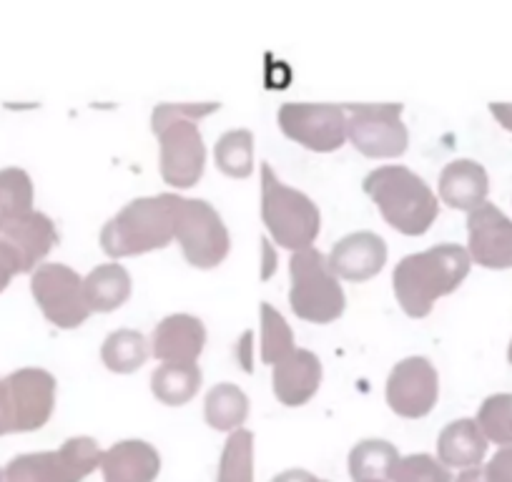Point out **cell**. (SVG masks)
I'll return each instance as SVG.
<instances>
[{
  "label": "cell",
  "instance_id": "obj_1",
  "mask_svg": "<svg viewBox=\"0 0 512 482\" xmlns=\"http://www.w3.org/2000/svg\"><path fill=\"white\" fill-rule=\"evenodd\" d=\"M219 101L159 103L151 113V129L159 136V166L166 184L189 189L204 174L206 146L199 121L219 111Z\"/></svg>",
  "mask_w": 512,
  "mask_h": 482
},
{
  "label": "cell",
  "instance_id": "obj_2",
  "mask_svg": "<svg viewBox=\"0 0 512 482\" xmlns=\"http://www.w3.org/2000/svg\"><path fill=\"white\" fill-rule=\"evenodd\" d=\"M470 259L455 244H437L425 252L407 254L392 272L397 302L410 317H427L432 304L450 294L467 274Z\"/></svg>",
  "mask_w": 512,
  "mask_h": 482
},
{
  "label": "cell",
  "instance_id": "obj_3",
  "mask_svg": "<svg viewBox=\"0 0 512 482\" xmlns=\"http://www.w3.org/2000/svg\"><path fill=\"white\" fill-rule=\"evenodd\" d=\"M364 191L372 196L382 211L384 221L410 236L425 234L440 211L435 191L410 166L384 164L369 171L362 181Z\"/></svg>",
  "mask_w": 512,
  "mask_h": 482
},
{
  "label": "cell",
  "instance_id": "obj_4",
  "mask_svg": "<svg viewBox=\"0 0 512 482\" xmlns=\"http://www.w3.org/2000/svg\"><path fill=\"white\" fill-rule=\"evenodd\" d=\"M174 239L176 194L171 191L128 201L101 229V247L113 259L164 249Z\"/></svg>",
  "mask_w": 512,
  "mask_h": 482
},
{
  "label": "cell",
  "instance_id": "obj_5",
  "mask_svg": "<svg viewBox=\"0 0 512 482\" xmlns=\"http://www.w3.org/2000/svg\"><path fill=\"white\" fill-rule=\"evenodd\" d=\"M262 219L274 241L292 252L312 247L322 229L319 206L304 191L284 184L267 161L262 164Z\"/></svg>",
  "mask_w": 512,
  "mask_h": 482
},
{
  "label": "cell",
  "instance_id": "obj_6",
  "mask_svg": "<svg viewBox=\"0 0 512 482\" xmlns=\"http://www.w3.org/2000/svg\"><path fill=\"white\" fill-rule=\"evenodd\" d=\"M289 277H292L289 304L297 317L327 324L344 312L347 297L337 274L329 267L327 254L314 247L294 252L289 259Z\"/></svg>",
  "mask_w": 512,
  "mask_h": 482
},
{
  "label": "cell",
  "instance_id": "obj_7",
  "mask_svg": "<svg viewBox=\"0 0 512 482\" xmlns=\"http://www.w3.org/2000/svg\"><path fill=\"white\" fill-rule=\"evenodd\" d=\"M101 455L93 437H68L58 450L13 457L3 470V482H81L101 467Z\"/></svg>",
  "mask_w": 512,
  "mask_h": 482
},
{
  "label": "cell",
  "instance_id": "obj_8",
  "mask_svg": "<svg viewBox=\"0 0 512 482\" xmlns=\"http://www.w3.org/2000/svg\"><path fill=\"white\" fill-rule=\"evenodd\" d=\"M176 241L186 262L199 269L219 267L231 247V236L219 211L206 199L176 194Z\"/></svg>",
  "mask_w": 512,
  "mask_h": 482
},
{
  "label": "cell",
  "instance_id": "obj_9",
  "mask_svg": "<svg viewBox=\"0 0 512 482\" xmlns=\"http://www.w3.org/2000/svg\"><path fill=\"white\" fill-rule=\"evenodd\" d=\"M347 113V139L372 159L405 154L410 131L402 121V103H342Z\"/></svg>",
  "mask_w": 512,
  "mask_h": 482
},
{
  "label": "cell",
  "instance_id": "obj_10",
  "mask_svg": "<svg viewBox=\"0 0 512 482\" xmlns=\"http://www.w3.org/2000/svg\"><path fill=\"white\" fill-rule=\"evenodd\" d=\"M31 292L48 322L56 327H81L93 312L83 292V277L68 264L43 262L33 272Z\"/></svg>",
  "mask_w": 512,
  "mask_h": 482
},
{
  "label": "cell",
  "instance_id": "obj_11",
  "mask_svg": "<svg viewBox=\"0 0 512 482\" xmlns=\"http://www.w3.org/2000/svg\"><path fill=\"white\" fill-rule=\"evenodd\" d=\"M279 126L289 139L312 151H337L347 141L342 103H282Z\"/></svg>",
  "mask_w": 512,
  "mask_h": 482
},
{
  "label": "cell",
  "instance_id": "obj_12",
  "mask_svg": "<svg viewBox=\"0 0 512 482\" xmlns=\"http://www.w3.org/2000/svg\"><path fill=\"white\" fill-rule=\"evenodd\" d=\"M440 395L435 365L422 354L400 359L387 377V402L402 417H425Z\"/></svg>",
  "mask_w": 512,
  "mask_h": 482
},
{
  "label": "cell",
  "instance_id": "obj_13",
  "mask_svg": "<svg viewBox=\"0 0 512 482\" xmlns=\"http://www.w3.org/2000/svg\"><path fill=\"white\" fill-rule=\"evenodd\" d=\"M13 407V432L41 430L56 405V377L41 367H23L6 377Z\"/></svg>",
  "mask_w": 512,
  "mask_h": 482
},
{
  "label": "cell",
  "instance_id": "obj_14",
  "mask_svg": "<svg viewBox=\"0 0 512 482\" xmlns=\"http://www.w3.org/2000/svg\"><path fill=\"white\" fill-rule=\"evenodd\" d=\"M387 262V241L374 231H352L342 236L329 252V267L349 282H367L382 272Z\"/></svg>",
  "mask_w": 512,
  "mask_h": 482
},
{
  "label": "cell",
  "instance_id": "obj_15",
  "mask_svg": "<svg viewBox=\"0 0 512 482\" xmlns=\"http://www.w3.org/2000/svg\"><path fill=\"white\" fill-rule=\"evenodd\" d=\"M0 239L21 259V272H36L58 241V229L53 219L43 211L33 209L21 219L0 224Z\"/></svg>",
  "mask_w": 512,
  "mask_h": 482
},
{
  "label": "cell",
  "instance_id": "obj_16",
  "mask_svg": "<svg viewBox=\"0 0 512 482\" xmlns=\"http://www.w3.org/2000/svg\"><path fill=\"white\" fill-rule=\"evenodd\" d=\"M322 385V359L312 349L297 347L272 370L274 395L282 405L299 407L312 400Z\"/></svg>",
  "mask_w": 512,
  "mask_h": 482
},
{
  "label": "cell",
  "instance_id": "obj_17",
  "mask_svg": "<svg viewBox=\"0 0 512 482\" xmlns=\"http://www.w3.org/2000/svg\"><path fill=\"white\" fill-rule=\"evenodd\" d=\"M206 327L199 317L186 312L169 314L156 324L151 334V352L161 362H181L191 365L204 352Z\"/></svg>",
  "mask_w": 512,
  "mask_h": 482
},
{
  "label": "cell",
  "instance_id": "obj_18",
  "mask_svg": "<svg viewBox=\"0 0 512 482\" xmlns=\"http://www.w3.org/2000/svg\"><path fill=\"white\" fill-rule=\"evenodd\" d=\"M106 482H154L161 472V455L146 440H121L101 455Z\"/></svg>",
  "mask_w": 512,
  "mask_h": 482
},
{
  "label": "cell",
  "instance_id": "obj_19",
  "mask_svg": "<svg viewBox=\"0 0 512 482\" xmlns=\"http://www.w3.org/2000/svg\"><path fill=\"white\" fill-rule=\"evenodd\" d=\"M83 292L93 312H111L131 297V274L118 262L98 264L83 277Z\"/></svg>",
  "mask_w": 512,
  "mask_h": 482
},
{
  "label": "cell",
  "instance_id": "obj_20",
  "mask_svg": "<svg viewBox=\"0 0 512 482\" xmlns=\"http://www.w3.org/2000/svg\"><path fill=\"white\" fill-rule=\"evenodd\" d=\"M400 462V452L382 437H367L349 450L352 482H390L392 470Z\"/></svg>",
  "mask_w": 512,
  "mask_h": 482
},
{
  "label": "cell",
  "instance_id": "obj_21",
  "mask_svg": "<svg viewBox=\"0 0 512 482\" xmlns=\"http://www.w3.org/2000/svg\"><path fill=\"white\" fill-rule=\"evenodd\" d=\"M485 171L470 159L450 161L440 174V196L455 209H470L485 196Z\"/></svg>",
  "mask_w": 512,
  "mask_h": 482
},
{
  "label": "cell",
  "instance_id": "obj_22",
  "mask_svg": "<svg viewBox=\"0 0 512 482\" xmlns=\"http://www.w3.org/2000/svg\"><path fill=\"white\" fill-rule=\"evenodd\" d=\"M437 455L440 462L450 467H472L485 455V442L472 420H455L437 437Z\"/></svg>",
  "mask_w": 512,
  "mask_h": 482
},
{
  "label": "cell",
  "instance_id": "obj_23",
  "mask_svg": "<svg viewBox=\"0 0 512 482\" xmlns=\"http://www.w3.org/2000/svg\"><path fill=\"white\" fill-rule=\"evenodd\" d=\"M201 387V370L196 362L181 365V362H161L151 372V392L164 405H186Z\"/></svg>",
  "mask_w": 512,
  "mask_h": 482
},
{
  "label": "cell",
  "instance_id": "obj_24",
  "mask_svg": "<svg viewBox=\"0 0 512 482\" xmlns=\"http://www.w3.org/2000/svg\"><path fill=\"white\" fill-rule=\"evenodd\" d=\"M204 415L214 430L234 432L249 415V397L234 382H219L206 392Z\"/></svg>",
  "mask_w": 512,
  "mask_h": 482
},
{
  "label": "cell",
  "instance_id": "obj_25",
  "mask_svg": "<svg viewBox=\"0 0 512 482\" xmlns=\"http://www.w3.org/2000/svg\"><path fill=\"white\" fill-rule=\"evenodd\" d=\"M149 357V342H146L144 332L131 327L113 329L106 334L101 347L103 365L113 372H134Z\"/></svg>",
  "mask_w": 512,
  "mask_h": 482
},
{
  "label": "cell",
  "instance_id": "obj_26",
  "mask_svg": "<svg viewBox=\"0 0 512 482\" xmlns=\"http://www.w3.org/2000/svg\"><path fill=\"white\" fill-rule=\"evenodd\" d=\"M497 219L500 216L490 206H485V209L475 211L470 216L472 252H475L477 262L482 264H510L507 262V247L502 244L507 236V226H497Z\"/></svg>",
  "mask_w": 512,
  "mask_h": 482
},
{
  "label": "cell",
  "instance_id": "obj_27",
  "mask_svg": "<svg viewBox=\"0 0 512 482\" xmlns=\"http://www.w3.org/2000/svg\"><path fill=\"white\" fill-rule=\"evenodd\" d=\"M216 166L226 176L246 179L254 171V134L249 129H229L214 146Z\"/></svg>",
  "mask_w": 512,
  "mask_h": 482
},
{
  "label": "cell",
  "instance_id": "obj_28",
  "mask_svg": "<svg viewBox=\"0 0 512 482\" xmlns=\"http://www.w3.org/2000/svg\"><path fill=\"white\" fill-rule=\"evenodd\" d=\"M216 482H254V435L244 427L226 437Z\"/></svg>",
  "mask_w": 512,
  "mask_h": 482
},
{
  "label": "cell",
  "instance_id": "obj_29",
  "mask_svg": "<svg viewBox=\"0 0 512 482\" xmlns=\"http://www.w3.org/2000/svg\"><path fill=\"white\" fill-rule=\"evenodd\" d=\"M33 211V181L18 166L0 169V224Z\"/></svg>",
  "mask_w": 512,
  "mask_h": 482
},
{
  "label": "cell",
  "instance_id": "obj_30",
  "mask_svg": "<svg viewBox=\"0 0 512 482\" xmlns=\"http://www.w3.org/2000/svg\"><path fill=\"white\" fill-rule=\"evenodd\" d=\"M294 332L287 324V319L282 317L279 309H274L272 304H262V362L264 365H277L279 359L287 357L289 352H294Z\"/></svg>",
  "mask_w": 512,
  "mask_h": 482
},
{
  "label": "cell",
  "instance_id": "obj_31",
  "mask_svg": "<svg viewBox=\"0 0 512 482\" xmlns=\"http://www.w3.org/2000/svg\"><path fill=\"white\" fill-rule=\"evenodd\" d=\"M390 482H452V475L432 455L415 452V455L400 457V462L392 470Z\"/></svg>",
  "mask_w": 512,
  "mask_h": 482
},
{
  "label": "cell",
  "instance_id": "obj_32",
  "mask_svg": "<svg viewBox=\"0 0 512 482\" xmlns=\"http://www.w3.org/2000/svg\"><path fill=\"white\" fill-rule=\"evenodd\" d=\"M21 272V259L18 254L8 247L6 241L0 239V292L11 284V279Z\"/></svg>",
  "mask_w": 512,
  "mask_h": 482
},
{
  "label": "cell",
  "instance_id": "obj_33",
  "mask_svg": "<svg viewBox=\"0 0 512 482\" xmlns=\"http://www.w3.org/2000/svg\"><path fill=\"white\" fill-rule=\"evenodd\" d=\"M490 482H512V452H500L487 467Z\"/></svg>",
  "mask_w": 512,
  "mask_h": 482
},
{
  "label": "cell",
  "instance_id": "obj_34",
  "mask_svg": "<svg viewBox=\"0 0 512 482\" xmlns=\"http://www.w3.org/2000/svg\"><path fill=\"white\" fill-rule=\"evenodd\" d=\"M13 432V407L6 380H0V435Z\"/></svg>",
  "mask_w": 512,
  "mask_h": 482
},
{
  "label": "cell",
  "instance_id": "obj_35",
  "mask_svg": "<svg viewBox=\"0 0 512 482\" xmlns=\"http://www.w3.org/2000/svg\"><path fill=\"white\" fill-rule=\"evenodd\" d=\"M272 482H329L322 480V477L312 475L309 470H302V467H292V470L279 472L277 477H272Z\"/></svg>",
  "mask_w": 512,
  "mask_h": 482
},
{
  "label": "cell",
  "instance_id": "obj_36",
  "mask_svg": "<svg viewBox=\"0 0 512 482\" xmlns=\"http://www.w3.org/2000/svg\"><path fill=\"white\" fill-rule=\"evenodd\" d=\"M457 482H490V480H487L480 470H465L460 477H457Z\"/></svg>",
  "mask_w": 512,
  "mask_h": 482
},
{
  "label": "cell",
  "instance_id": "obj_37",
  "mask_svg": "<svg viewBox=\"0 0 512 482\" xmlns=\"http://www.w3.org/2000/svg\"><path fill=\"white\" fill-rule=\"evenodd\" d=\"M0 482H3V470H0Z\"/></svg>",
  "mask_w": 512,
  "mask_h": 482
}]
</instances>
